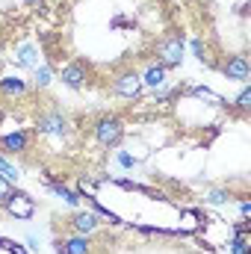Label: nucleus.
I'll use <instances>...</instances> for the list:
<instances>
[{
	"instance_id": "nucleus-6",
	"label": "nucleus",
	"mask_w": 251,
	"mask_h": 254,
	"mask_svg": "<svg viewBox=\"0 0 251 254\" xmlns=\"http://www.w3.org/2000/svg\"><path fill=\"white\" fill-rule=\"evenodd\" d=\"M63 225L68 228V234H83V237H95L98 231H101V216L95 213V210H89V207H77V210H71V216L63 219Z\"/></svg>"
},
{
	"instance_id": "nucleus-18",
	"label": "nucleus",
	"mask_w": 251,
	"mask_h": 254,
	"mask_svg": "<svg viewBox=\"0 0 251 254\" xmlns=\"http://www.w3.org/2000/svg\"><path fill=\"white\" fill-rule=\"evenodd\" d=\"M51 83H54V65L51 63L36 65V68H33V86H36V92H45Z\"/></svg>"
},
{
	"instance_id": "nucleus-10",
	"label": "nucleus",
	"mask_w": 251,
	"mask_h": 254,
	"mask_svg": "<svg viewBox=\"0 0 251 254\" xmlns=\"http://www.w3.org/2000/svg\"><path fill=\"white\" fill-rule=\"evenodd\" d=\"M216 68H219L231 83H240V86L249 83V77H251V63H249L246 54H234V57H228L225 63H219Z\"/></svg>"
},
{
	"instance_id": "nucleus-7",
	"label": "nucleus",
	"mask_w": 251,
	"mask_h": 254,
	"mask_svg": "<svg viewBox=\"0 0 251 254\" xmlns=\"http://www.w3.org/2000/svg\"><path fill=\"white\" fill-rule=\"evenodd\" d=\"M33 130H27V127H15V130H9V133H0V154L3 157H24V154H30V148H33Z\"/></svg>"
},
{
	"instance_id": "nucleus-21",
	"label": "nucleus",
	"mask_w": 251,
	"mask_h": 254,
	"mask_svg": "<svg viewBox=\"0 0 251 254\" xmlns=\"http://www.w3.org/2000/svg\"><path fill=\"white\" fill-rule=\"evenodd\" d=\"M0 175H3V178L15 187V184H18V178H21V169H18V166H12V163L0 154Z\"/></svg>"
},
{
	"instance_id": "nucleus-2",
	"label": "nucleus",
	"mask_w": 251,
	"mask_h": 254,
	"mask_svg": "<svg viewBox=\"0 0 251 254\" xmlns=\"http://www.w3.org/2000/svg\"><path fill=\"white\" fill-rule=\"evenodd\" d=\"M125 133H127V127L119 113H104V116L92 119V136H95V142L101 148H119Z\"/></svg>"
},
{
	"instance_id": "nucleus-13",
	"label": "nucleus",
	"mask_w": 251,
	"mask_h": 254,
	"mask_svg": "<svg viewBox=\"0 0 251 254\" xmlns=\"http://www.w3.org/2000/svg\"><path fill=\"white\" fill-rule=\"evenodd\" d=\"M12 63L18 65V68H36V65H42V54H39V45H33V42H18L15 45V54H12Z\"/></svg>"
},
{
	"instance_id": "nucleus-19",
	"label": "nucleus",
	"mask_w": 251,
	"mask_h": 254,
	"mask_svg": "<svg viewBox=\"0 0 251 254\" xmlns=\"http://www.w3.org/2000/svg\"><path fill=\"white\" fill-rule=\"evenodd\" d=\"M231 201H234V192L225 190V187L204 192V207H222V204H231Z\"/></svg>"
},
{
	"instance_id": "nucleus-20",
	"label": "nucleus",
	"mask_w": 251,
	"mask_h": 254,
	"mask_svg": "<svg viewBox=\"0 0 251 254\" xmlns=\"http://www.w3.org/2000/svg\"><path fill=\"white\" fill-rule=\"evenodd\" d=\"M116 166H119V169H125V172H133V169L139 166V157H136V154H130L127 148H116Z\"/></svg>"
},
{
	"instance_id": "nucleus-26",
	"label": "nucleus",
	"mask_w": 251,
	"mask_h": 254,
	"mask_svg": "<svg viewBox=\"0 0 251 254\" xmlns=\"http://www.w3.org/2000/svg\"><path fill=\"white\" fill-rule=\"evenodd\" d=\"M24 3H27L30 9H42V6H45V0H24Z\"/></svg>"
},
{
	"instance_id": "nucleus-14",
	"label": "nucleus",
	"mask_w": 251,
	"mask_h": 254,
	"mask_svg": "<svg viewBox=\"0 0 251 254\" xmlns=\"http://www.w3.org/2000/svg\"><path fill=\"white\" fill-rule=\"evenodd\" d=\"M189 51H192V57L198 60L201 65H207V68H216V57H213V51H210V45L201 39V36H192L189 39Z\"/></svg>"
},
{
	"instance_id": "nucleus-4",
	"label": "nucleus",
	"mask_w": 251,
	"mask_h": 254,
	"mask_svg": "<svg viewBox=\"0 0 251 254\" xmlns=\"http://www.w3.org/2000/svg\"><path fill=\"white\" fill-rule=\"evenodd\" d=\"M113 95L122 101H142L145 98V86H142L136 68H122L113 74Z\"/></svg>"
},
{
	"instance_id": "nucleus-1",
	"label": "nucleus",
	"mask_w": 251,
	"mask_h": 254,
	"mask_svg": "<svg viewBox=\"0 0 251 254\" xmlns=\"http://www.w3.org/2000/svg\"><path fill=\"white\" fill-rule=\"evenodd\" d=\"M71 133H74L71 119L65 116L63 107H57L54 101L36 113V122H33V136H36V139H48V142H65Z\"/></svg>"
},
{
	"instance_id": "nucleus-3",
	"label": "nucleus",
	"mask_w": 251,
	"mask_h": 254,
	"mask_svg": "<svg viewBox=\"0 0 251 254\" xmlns=\"http://www.w3.org/2000/svg\"><path fill=\"white\" fill-rule=\"evenodd\" d=\"M154 54H157V63L163 65V68H181L184 65V57H187V39H184V33H169V36H163L160 42H157V48H154Z\"/></svg>"
},
{
	"instance_id": "nucleus-5",
	"label": "nucleus",
	"mask_w": 251,
	"mask_h": 254,
	"mask_svg": "<svg viewBox=\"0 0 251 254\" xmlns=\"http://www.w3.org/2000/svg\"><path fill=\"white\" fill-rule=\"evenodd\" d=\"M0 210H3L9 219H15V222H27V219H33V216H36V198H33L30 192L15 190V187H12L9 198L0 204Z\"/></svg>"
},
{
	"instance_id": "nucleus-22",
	"label": "nucleus",
	"mask_w": 251,
	"mask_h": 254,
	"mask_svg": "<svg viewBox=\"0 0 251 254\" xmlns=\"http://www.w3.org/2000/svg\"><path fill=\"white\" fill-rule=\"evenodd\" d=\"M3 252H9V254H30L24 246H18V243H12V240H6V246H3Z\"/></svg>"
},
{
	"instance_id": "nucleus-11",
	"label": "nucleus",
	"mask_w": 251,
	"mask_h": 254,
	"mask_svg": "<svg viewBox=\"0 0 251 254\" xmlns=\"http://www.w3.org/2000/svg\"><path fill=\"white\" fill-rule=\"evenodd\" d=\"M139 80H142L145 92H160V89H166V83H169V68H163V65L154 60V63H148L139 71Z\"/></svg>"
},
{
	"instance_id": "nucleus-8",
	"label": "nucleus",
	"mask_w": 251,
	"mask_h": 254,
	"mask_svg": "<svg viewBox=\"0 0 251 254\" xmlns=\"http://www.w3.org/2000/svg\"><path fill=\"white\" fill-rule=\"evenodd\" d=\"M89 80H92V68H89L86 60H71V63L60 65V83L65 89L80 92V89L89 86Z\"/></svg>"
},
{
	"instance_id": "nucleus-16",
	"label": "nucleus",
	"mask_w": 251,
	"mask_h": 254,
	"mask_svg": "<svg viewBox=\"0 0 251 254\" xmlns=\"http://www.w3.org/2000/svg\"><path fill=\"white\" fill-rule=\"evenodd\" d=\"M45 187H48V190L54 192L57 198H63V201L68 204V207H71V210H77V207L83 204V198H80V192H77V190H71V187H65L63 181H51V184H45Z\"/></svg>"
},
{
	"instance_id": "nucleus-12",
	"label": "nucleus",
	"mask_w": 251,
	"mask_h": 254,
	"mask_svg": "<svg viewBox=\"0 0 251 254\" xmlns=\"http://www.w3.org/2000/svg\"><path fill=\"white\" fill-rule=\"evenodd\" d=\"M27 92H30V83L21 74H0V98L15 101V98H24Z\"/></svg>"
},
{
	"instance_id": "nucleus-25",
	"label": "nucleus",
	"mask_w": 251,
	"mask_h": 254,
	"mask_svg": "<svg viewBox=\"0 0 251 254\" xmlns=\"http://www.w3.org/2000/svg\"><path fill=\"white\" fill-rule=\"evenodd\" d=\"M24 240H27V249H30V252H39V237H36V234H27Z\"/></svg>"
},
{
	"instance_id": "nucleus-24",
	"label": "nucleus",
	"mask_w": 251,
	"mask_h": 254,
	"mask_svg": "<svg viewBox=\"0 0 251 254\" xmlns=\"http://www.w3.org/2000/svg\"><path fill=\"white\" fill-rule=\"evenodd\" d=\"M249 216H251V201L240 198V219H249Z\"/></svg>"
},
{
	"instance_id": "nucleus-15",
	"label": "nucleus",
	"mask_w": 251,
	"mask_h": 254,
	"mask_svg": "<svg viewBox=\"0 0 251 254\" xmlns=\"http://www.w3.org/2000/svg\"><path fill=\"white\" fill-rule=\"evenodd\" d=\"M175 231H178V237L198 234V231H201V210H192V207L181 210V225H178Z\"/></svg>"
},
{
	"instance_id": "nucleus-17",
	"label": "nucleus",
	"mask_w": 251,
	"mask_h": 254,
	"mask_svg": "<svg viewBox=\"0 0 251 254\" xmlns=\"http://www.w3.org/2000/svg\"><path fill=\"white\" fill-rule=\"evenodd\" d=\"M231 113H237L240 119H249L251 116V86L249 83L240 86V95H237V101L231 104Z\"/></svg>"
},
{
	"instance_id": "nucleus-9",
	"label": "nucleus",
	"mask_w": 251,
	"mask_h": 254,
	"mask_svg": "<svg viewBox=\"0 0 251 254\" xmlns=\"http://www.w3.org/2000/svg\"><path fill=\"white\" fill-rule=\"evenodd\" d=\"M54 252L57 254H98L95 237H83V234H63L54 240Z\"/></svg>"
},
{
	"instance_id": "nucleus-23",
	"label": "nucleus",
	"mask_w": 251,
	"mask_h": 254,
	"mask_svg": "<svg viewBox=\"0 0 251 254\" xmlns=\"http://www.w3.org/2000/svg\"><path fill=\"white\" fill-rule=\"evenodd\" d=\"M9 192H12V184H9V181H6V178L0 175V204H3L6 198H9Z\"/></svg>"
}]
</instances>
